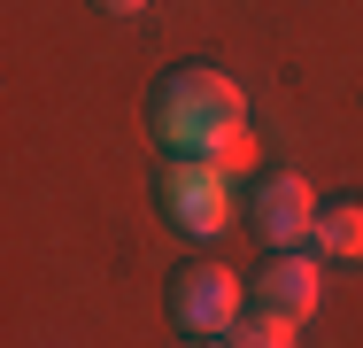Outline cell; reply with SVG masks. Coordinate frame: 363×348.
Returning a JSON list of instances; mask_svg holds the SVG:
<instances>
[{"label": "cell", "mask_w": 363, "mask_h": 348, "mask_svg": "<svg viewBox=\"0 0 363 348\" xmlns=\"http://www.w3.org/2000/svg\"><path fill=\"white\" fill-rule=\"evenodd\" d=\"M147 124L162 139V155H209L217 163V147L232 132H247V93L209 62H178L155 77V93H147Z\"/></svg>", "instance_id": "1"}, {"label": "cell", "mask_w": 363, "mask_h": 348, "mask_svg": "<svg viewBox=\"0 0 363 348\" xmlns=\"http://www.w3.org/2000/svg\"><path fill=\"white\" fill-rule=\"evenodd\" d=\"M155 202H162V217L186 232V240H209V232H224V170L209 163V155H162L155 163Z\"/></svg>", "instance_id": "2"}, {"label": "cell", "mask_w": 363, "mask_h": 348, "mask_svg": "<svg viewBox=\"0 0 363 348\" xmlns=\"http://www.w3.org/2000/svg\"><path fill=\"white\" fill-rule=\"evenodd\" d=\"M240 317V278L224 263H178L170 271V325L186 341H209V333H232Z\"/></svg>", "instance_id": "3"}, {"label": "cell", "mask_w": 363, "mask_h": 348, "mask_svg": "<svg viewBox=\"0 0 363 348\" xmlns=\"http://www.w3.org/2000/svg\"><path fill=\"white\" fill-rule=\"evenodd\" d=\"M247 224H255L271 248L309 240V224H317V194H309V178H301V170H263L255 194H247Z\"/></svg>", "instance_id": "4"}, {"label": "cell", "mask_w": 363, "mask_h": 348, "mask_svg": "<svg viewBox=\"0 0 363 348\" xmlns=\"http://www.w3.org/2000/svg\"><path fill=\"white\" fill-rule=\"evenodd\" d=\"M255 302H271V310H286V317H309L317 302H325V278H317V256H301V248H271L263 263H255Z\"/></svg>", "instance_id": "5"}, {"label": "cell", "mask_w": 363, "mask_h": 348, "mask_svg": "<svg viewBox=\"0 0 363 348\" xmlns=\"http://www.w3.org/2000/svg\"><path fill=\"white\" fill-rule=\"evenodd\" d=\"M309 248H317V256H348V263H356V256H363V202H333V209H317Z\"/></svg>", "instance_id": "6"}, {"label": "cell", "mask_w": 363, "mask_h": 348, "mask_svg": "<svg viewBox=\"0 0 363 348\" xmlns=\"http://www.w3.org/2000/svg\"><path fill=\"white\" fill-rule=\"evenodd\" d=\"M232 348H294L301 341V317H286V310H271V302H255V310H240L232 317V333H224Z\"/></svg>", "instance_id": "7"}, {"label": "cell", "mask_w": 363, "mask_h": 348, "mask_svg": "<svg viewBox=\"0 0 363 348\" xmlns=\"http://www.w3.org/2000/svg\"><path fill=\"white\" fill-rule=\"evenodd\" d=\"M224 163L247 170V163H255V132H232V139H224V147H217V170H224Z\"/></svg>", "instance_id": "8"}, {"label": "cell", "mask_w": 363, "mask_h": 348, "mask_svg": "<svg viewBox=\"0 0 363 348\" xmlns=\"http://www.w3.org/2000/svg\"><path fill=\"white\" fill-rule=\"evenodd\" d=\"M93 8H101V16H140L147 0H93Z\"/></svg>", "instance_id": "9"}, {"label": "cell", "mask_w": 363, "mask_h": 348, "mask_svg": "<svg viewBox=\"0 0 363 348\" xmlns=\"http://www.w3.org/2000/svg\"><path fill=\"white\" fill-rule=\"evenodd\" d=\"M186 348H217V341H186ZM224 348H232V341H224Z\"/></svg>", "instance_id": "10"}]
</instances>
